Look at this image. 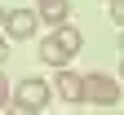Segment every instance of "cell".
Wrapping results in <instances>:
<instances>
[{
	"instance_id": "obj_5",
	"label": "cell",
	"mask_w": 124,
	"mask_h": 115,
	"mask_svg": "<svg viewBox=\"0 0 124 115\" xmlns=\"http://www.w3.org/2000/svg\"><path fill=\"white\" fill-rule=\"evenodd\" d=\"M36 18H40V22H49V27H58V22H67V18H71V0H40Z\"/></svg>"
},
{
	"instance_id": "obj_6",
	"label": "cell",
	"mask_w": 124,
	"mask_h": 115,
	"mask_svg": "<svg viewBox=\"0 0 124 115\" xmlns=\"http://www.w3.org/2000/svg\"><path fill=\"white\" fill-rule=\"evenodd\" d=\"M53 40L62 44V53H67V58H75V53L84 49V36H80L71 22H58V27H53Z\"/></svg>"
},
{
	"instance_id": "obj_12",
	"label": "cell",
	"mask_w": 124,
	"mask_h": 115,
	"mask_svg": "<svg viewBox=\"0 0 124 115\" xmlns=\"http://www.w3.org/2000/svg\"><path fill=\"white\" fill-rule=\"evenodd\" d=\"M0 18H5V9H0Z\"/></svg>"
},
{
	"instance_id": "obj_11",
	"label": "cell",
	"mask_w": 124,
	"mask_h": 115,
	"mask_svg": "<svg viewBox=\"0 0 124 115\" xmlns=\"http://www.w3.org/2000/svg\"><path fill=\"white\" fill-rule=\"evenodd\" d=\"M5 58H9V40L0 36V62H5Z\"/></svg>"
},
{
	"instance_id": "obj_2",
	"label": "cell",
	"mask_w": 124,
	"mask_h": 115,
	"mask_svg": "<svg viewBox=\"0 0 124 115\" xmlns=\"http://www.w3.org/2000/svg\"><path fill=\"white\" fill-rule=\"evenodd\" d=\"M0 27H5L9 40H31L36 27H40V18H36V9H9L5 18H0Z\"/></svg>"
},
{
	"instance_id": "obj_3",
	"label": "cell",
	"mask_w": 124,
	"mask_h": 115,
	"mask_svg": "<svg viewBox=\"0 0 124 115\" xmlns=\"http://www.w3.org/2000/svg\"><path fill=\"white\" fill-rule=\"evenodd\" d=\"M9 97L13 102H27V106H49V97H53V89L44 84L40 75H27V80H18V89H9Z\"/></svg>"
},
{
	"instance_id": "obj_8",
	"label": "cell",
	"mask_w": 124,
	"mask_h": 115,
	"mask_svg": "<svg viewBox=\"0 0 124 115\" xmlns=\"http://www.w3.org/2000/svg\"><path fill=\"white\" fill-rule=\"evenodd\" d=\"M5 115H40L36 106H27V102H13V97H9V102H5Z\"/></svg>"
},
{
	"instance_id": "obj_1",
	"label": "cell",
	"mask_w": 124,
	"mask_h": 115,
	"mask_svg": "<svg viewBox=\"0 0 124 115\" xmlns=\"http://www.w3.org/2000/svg\"><path fill=\"white\" fill-rule=\"evenodd\" d=\"M80 102H89V106H120V84H115V75H106V71L80 75Z\"/></svg>"
},
{
	"instance_id": "obj_10",
	"label": "cell",
	"mask_w": 124,
	"mask_h": 115,
	"mask_svg": "<svg viewBox=\"0 0 124 115\" xmlns=\"http://www.w3.org/2000/svg\"><path fill=\"white\" fill-rule=\"evenodd\" d=\"M5 102H9V75L0 71V111H5Z\"/></svg>"
},
{
	"instance_id": "obj_4",
	"label": "cell",
	"mask_w": 124,
	"mask_h": 115,
	"mask_svg": "<svg viewBox=\"0 0 124 115\" xmlns=\"http://www.w3.org/2000/svg\"><path fill=\"white\" fill-rule=\"evenodd\" d=\"M62 102H71V106H80V71H67V67H58L53 75V84H49Z\"/></svg>"
},
{
	"instance_id": "obj_9",
	"label": "cell",
	"mask_w": 124,
	"mask_h": 115,
	"mask_svg": "<svg viewBox=\"0 0 124 115\" xmlns=\"http://www.w3.org/2000/svg\"><path fill=\"white\" fill-rule=\"evenodd\" d=\"M106 13H111V22H124V0H111V5H106Z\"/></svg>"
},
{
	"instance_id": "obj_7",
	"label": "cell",
	"mask_w": 124,
	"mask_h": 115,
	"mask_svg": "<svg viewBox=\"0 0 124 115\" xmlns=\"http://www.w3.org/2000/svg\"><path fill=\"white\" fill-rule=\"evenodd\" d=\"M40 62H44V67H53V71H58V67H67L71 58L62 53V44H58L53 36H44V40H40Z\"/></svg>"
}]
</instances>
